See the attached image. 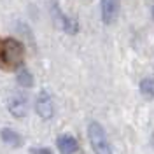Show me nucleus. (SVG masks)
<instances>
[{"label": "nucleus", "mask_w": 154, "mask_h": 154, "mask_svg": "<svg viewBox=\"0 0 154 154\" xmlns=\"http://www.w3.org/2000/svg\"><path fill=\"white\" fill-rule=\"evenodd\" d=\"M152 18H154V7H152Z\"/></svg>", "instance_id": "f8f14e48"}, {"label": "nucleus", "mask_w": 154, "mask_h": 154, "mask_svg": "<svg viewBox=\"0 0 154 154\" xmlns=\"http://www.w3.org/2000/svg\"><path fill=\"white\" fill-rule=\"evenodd\" d=\"M18 84L23 88H32L33 86V75L28 68H19L18 72Z\"/></svg>", "instance_id": "9d476101"}, {"label": "nucleus", "mask_w": 154, "mask_h": 154, "mask_svg": "<svg viewBox=\"0 0 154 154\" xmlns=\"http://www.w3.org/2000/svg\"><path fill=\"white\" fill-rule=\"evenodd\" d=\"M25 48L16 38H0V67L4 70H16L23 65Z\"/></svg>", "instance_id": "f257e3e1"}, {"label": "nucleus", "mask_w": 154, "mask_h": 154, "mask_svg": "<svg viewBox=\"0 0 154 154\" xmlns=\"http://www.w3.org/2000/svg\"><path fill=\"white\" fill-rule=\"evenodd\" d=\"M140 93L145 98H154V77H144L140 81Z\"/></svg>", "instance_id": "1a4fd4ad"}, {"label": "nucleus", "mask_w": 154, "mask_h": 154, "mask_svg": "<svg viewBox=\"0 0 154 154\" xmlns=\"http://www.w3.org/2000/svg\"><path fill=\"white\" fill-rule=\"evenodd\" d=\"M56 144L61 154H75L79 151V144L72 135H60Z\"/></svg>", "instance_id": "423d86ee"}, {"label": "nucleus", "mask_w": 154, "mask_h": 154, "mask_svg": "<svg viewBox=\"0 0 154 154\" xmlns=\"http://www.w3.org/2000/svg\"><path fill=\"white\" fill-rule=\"evenodd\" d=\"M88 138H89V144H91V149H93L95 154H112V147L109 144L107 133L100 123H96V121L89 123Z\"/></svg>", "instance_id": "f03ea898"}, {"label": "nucleus", "mask_w": 154, "mask_h": 154, "mask_svg": "<svg viewBox=\"0 0 154 154\" xmlns=\"http://www.w3.org/2000/svg\"><path fill=\"white\" fill-rule=\"evenodd\" d=\"M32 154H53V152L48 147H40V149H32Z\"/></svg>", "instance_id": "9b49d317"}, {"label": "nucleus", "mask_w": 154, "mask_h": 154, "mask_svg": "<svg viewBox=\"0 0 154 154\" xmlns=\"http://www.w3.org/2000/svg\"><path fill=\"white\" fill-rule=\"evenodd\" d=\"M35 110L42 119H51L54 114V105H53V98L48 91H40L35 100Z\"/></svg>", "instance_id": "7ed1b4c3"}, {"label": "nucleus", "mask_w": 154, "mask_h": 154, "mask_svg": "<svg viewBox=\"0 0 154 154\" xmlns=\"http://www.w3.org/2000/svg\"><path fill=\"white\" fill-rule=\"evenodd\" d=\"M7 109H9V112L14 116V117H25V116L28 114V102H26V98L23 95L14 93V95L9 98Z\"/></svg>", "instance_id": "39448f33"}, {"label": "nucleus", "mask_w": 154, "mask_h": 154, "mask_svg": "<svg viewBox=\"0 0 154 154\" xmlns=\"http://www.w3.org/2000/svg\"><path fill=\"white\" fill-rule=\"evenodd\" d=\"M0 137H2V140L7 145H11V147H21V144H23V137H21L18 131L11 130V128H2Z\"/></svg>", "instance_id": "6e6552de"}, {"label": "nucleus", "mask_w": 154, "mask_h": 154, "mask_svg": "<svg viewBox=\"0 0 154 154\" xmlns=\"http://www.w3.org/2000/svg\"><path fill=\"white\" fill-rule=\"evenodd\" d=\"M54 14L58 16L60 23H61V28L65 30L67 33H77V30H79L77 21H75L74 18H68V16H65V14L60 11V7H58L56 4H54Z\"/></svg>", "instance_id": "0eeeda50"}, {"label": "nucleus", "mask_w": 154, "mask_h": 154, "mask_svg": "<svg viewBox=\"0 0 154 154\" xmlns=\"http://www.w3.org/2000/svg\"><path fill=\"white\" fill-rule=\"evenodd\" d=\"M100 11H102V21L105 25H112L119 16V0H102Z\"/></svg>", "instance_id": "20e7f679"}]
</instances>
